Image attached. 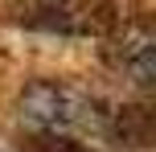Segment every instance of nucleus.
Instances as JSON below:
<instances>
[{
	"label": "nucleus",
	"instance_id": "nucleus-1",
	"mask_svg": "<svg viewBox=\"0 0 156 152\" xmlns=\"http://www.w3.org/2000/svg\"><path fill=\"white\" fill-rule=\"evenodd\" d=\"M21 119L45 136H103L107 103L62 78H37L21 90Z\"/></svg>",
	"mask_w": 156,
	"mask_h": 152
},
{
	"label": "nucleus",
	"instance_id": "nucleus-2",
	"mask_svg": "<svg viewBox=\"0 0 156 152\" xmlns=\"http://www.w3.org/2000/svg\"><path fill=\"white\" fill-rule=\"evenodd\" d=\"M16 21L25 29L62 33V37H107L119 29L115 0H21Z\"/></svg>",
	"mask_w": 156,
	"mask_h": 152
},
{
	"label": "nucleus",
	"instance_id": "nucleus-3",
	"mask_svg": "<svg viewBox=\"0 0 156 152\" xmlns=\"http://www.w3.org/2000/svg\"><path fill=\"white\" fill-rule=\"evenodd\" d=\"M103 140L119 148L144 152L156 144V115L148 103H115L107 107V119H103Z\"/></svg>",
	"mask_w": 156,
	"mask_h": 152
},
{
	"label": "nucleus",
	"instance_id": "nucleus-4",
	"mask_svg": "<svg viewBox=\"0 0 156 152\" xmlns=\"http://www.w3.org/2000/svg\"><path fill=\"white\" fill-rule=\"evenodd\" d=\"M107 58L140 87H152L156 78V45H152V29L148 25H136V29H123V41L115 49H107Z\"/></svg>",
	"mask_w": 156,
	"mask_h": 152
},
{
	"label": "nucleus",
	"instance_id": "nucleus-5",
	"mask_svg": "<svg viewBox=\"0 0 156 152\" xmlns=\"http://www.w3.org/2000/svg\"><path fill=\"white\" fill-rule=\"evenodd\" d=\"M29 152H90L86 144H74V140H66V136H41V140H33Z\"/></svg>",
	"mask_w": 156,
	"mask_h": 152
}]
</instances>
